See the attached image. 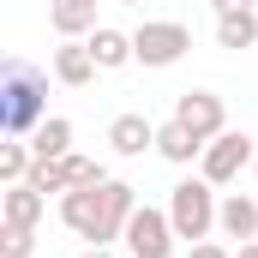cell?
<instances>
[{
  "instance_id": "1",
  "label": "cell",
  "mask_w": 258,
  "mask_h": 258,
  "mask_svg": "<svg viewBox=\"0 0 258 258\" xmlns=\"http://www.w3.org/2000/svg\"><path fill=\"white\" fill-rule=\"evenodd\" d=\"M42 120H48V72L30 60H6L0 66V126L12 138H30Z\"/></svg>"
},
{
  "instance_id": "2",
  "label": "cell",
  "mask_w": 258,
  "mask_h": 258,
  "mask_svg": "<svg viewBox=\"0 0 258 258\" xmlns=\"http://www.w3.org/2000/svg\"><path fill=\"white\" fill-rule=\"evenodd\" d=\"M216 210H222V198L216 186L198 174V180H180L174 192H168V222H174V234L192 246V240H210V228H216Z\"/></svg>"
},
{
  "instance_id": "3",
  "label": "cell",
  "mask_w": 258,
  "mask_h": 258,
  "mask_svg": "<svg viewBox=\"0 0 258 258\" xmlns=\"http://www.w3.org/2000/svg\"><path fill=\"white\" fill-rule=\"evenodd\" d=\"M132 48H138V66H174L192 48V30L180 18H144L132 30Z\"/></svg>"
},
{
  "instance_id": "4",
  "label": "cell",
  "mask_w": 258,
  "mask_h": 258,
  "mask_svg": "<svg viewBox=\"0 0 258 258\" xmlns=\"http://www.w3.org/2000/svg\"><path fill=\"white\" fill-rule=\"evenodd\" d=\"M252 162H258L252 138L228 126L222 138H210V144H204V156H198V174H204L210 186H228V180H240V168H252Z\"/></svg>"
},
{
  "instance_id": "5",
  "label": "cell",
  "mask_w": 258,
  "mask_h": 258,
  "mask_svg": "<svg viewBox=\"0 0 258 258\" xmlns=\"http://www.w3.org/2000/svg\"><path fill=\"white\" fill-rule=\"evenodd\" d=\"M120 240H126V252H132V258H168L180 234H174V222H168V210H156V204H138Z\"/></svg>"
},
{
  "instance_id": "6",
  "label": "cell",
  "mask_w": 258,
  "mask_h": 258,
  "mask_svg": "<svg viewBox=\"0 0 258 258\" xmlns=\"http://www.w3.org/2000/svg\"><path fill=\"white\" fill-rule=\"evenodd\" d=\"M174 120L192 132L198 144H210V138L228 132V108H222L216 90H186V96H174Z\"/></svg>"
},
{
  "instance_id": "7",
  "label": "cell",
  "mask_w": 258,
  "mask_h": 258,
  "mask_svg": "<svg viewBox=\"0 0 258 258\" xmlns=\"http://www.w3.org/2000/svg\"><path fill=\"white\" fill-rule=\"evenodd\" d=\"M108 186V180H102ZM102 186H72L60 198V222L72 234H84V240H96V228H102Z\"/></svg>"
},
{
  "instance_id": "8",
  "label": "cell",
  "mask_w": 258,
  "mask_h": 258,
  "mask_svg": "<svg viewBox=\"0 0 258 258\" xmlns=\"http://www.w3.org/2000/svg\"><path fill=\"white\" fill-rule=\"evenodd\" d=\"M96 72H102V66H96V54H90V42H84V36H66L60 48H54V78H60L66 90H84Z\"/></svg>"
},
{
  "instance_id": "9",
  "label": "cell",
  "mask_w": 258,
  "mask_h": 258,
  "mask_svg": "<svg viewBox=\"0 0 258 258\" xmlns=\"http://www.w3.org/2000/svg\"><path fill=\"white\" fill-rule=\"evenodd\" d=\"M84 42H90V54H96V66H102V72H120V66L138 60V48H132V30H114V24H96Z\"/></svg>"
},
{
  "instance_id": "10",
  "label": "cell",
  "mask_w": 258,
  "mask_h": 258,
  "mask_svg": "<svg viewBox=\"0 0 258 258\" xmlns=\"http://www.w3.org/2000/svg\"><path fill=\"white\" fill-rule=\"evenodd\" d=\"M216 228H222L228 240H258V198L228 192V198H222V210H216Z\"/></svg>"
},
{
  "instance_id": "11",
  "label": "cell",
  "mask_w": 258,
  "mask_h": 258,
  "mask_svg": "<svg viewBox=\"0 0 258 258\" xmlns=\"http://www.w3.org/2000/svg\"><path fill=\"white\" fill-rule=\"evenodd\" d=\"M108 144H114V156H144V150H156V126L144 114H114Z\"/></svg>"
},
{
  "instance_id": "12",
  "label": "cell",
  "mask_w": 258,
  "mask_h": 258,
  "mask_svg": "<svg viewBox=\"0 0 258 258\" xmlns=\"http://www.w3.org/2000/svg\"><path fill=\"white\" fill-rule=\"evenodd\" d=\"M42 210H48V198L36 192L30 180L6 186V198H0V222H24V228H36V222H42Z\"/></svg>"
},
{
  "instance_id": "13",
  "label": "cell",
  "mask_w": 258,
  "mask_h": 258,
  "mask_svg": "<svg viewBox=\"0 0 258 258\" xmlns=\"http://www.w3.org/2000/svg\"><path fill=\"white\" fill-rule=\"evenodd\" d=\"M156 156H162V162H174V168H186V162L204 156V144H198L180 120H168V126H156Z\"/></svg>"
},
{
  "instance_id": "14",
  "label": "cell",
  "mask_w": 258,
  "mask_h": 258,
  "mask_svg": "<svg viewBox=\"0 0 258 258\" xmlns=\"http://www.w3.org/2000/svg\"><path fill=\"white\" fill-rule=\"evenodd\" d=\"M30 150H36V162H54V156H72V120H66V114H48L42 126L30 132Z\"/></svg>"
},
{
  "instance_id": "15",
  "label": "cell",
  "mask_w": 258,
  "mask_h": 258,
  "mask_svg": "<svg viewBox=\"0 0 258 258\" xmlns=\"http://www.w3.org/2000/svg\"><path fill=\"white\" fill-rule=\"evenodd\" d=\"M48 18H54L60 36H90L96 30V0H54Z\"/></svg>"
},
{
  "instance_id": "16",
  "label": "cell",
  "mask_w": 258,
  "mask_h": 258,
  "mask_svg": "<svg viewBox=\"0 0 258 258\" xmlns=\"http://www.w3.org/2000/svg\"><path fill=\"white\" fill-rule=\"evenodd\" d=\"M258 42V12H222L216 18V48H252Z\"/></svg>"
},
{
  "instance_id": "17",
  "label": "cell",
  "mask_w": 258,
  "mask_h": 258,
  "mask_svg": "<svg viewBox=\"0 0 258 258\" xmlns=\"http://www.w3.org/2000/svg\"><path fill=\"white\" fill-rule=\"evenodd\" d=\"M30 168H36V150H30L24 138H12V144H0V180H6V186H18V180H30Z\"/></svg>"
},
{
  "instance_id": "18",
  "label": "cell",
  "mask_w": 258,
  "mask_h": 258,
  "mask_svg": "<svg viewBox=\"0 0 258 258\" xmlns=\"http://www.w3.org/2000/svg\"><path fill=\"white\" fill-rule=\"evenodd\" d=\"M30 186H36V192L48 198H66L72 192V168H66V156H54V162H36V168H30Z\"/></svg>"
},
{
  "instance_id": "19",
  "label": "cell",
  "mask_w": 258,
  "mask_h": 258,
  "mask_svg": "<svg viewBox=\"0 0 258 258\" xmlns=\"http://www.w3.org/2000/svg\"><path fill=\"white\" fill-rule=\"evenodd\" d=\"M36 252V228L24 222H0V258H30Z\"/></svg>"
},
{
  "instance_id": "20",
  "label": "cell",
  "mask_w": 258,
  "mask_h": 258,
  "mask_svg": "<svg viewBox=\"0 0 258 258\" xmlns=\"http://www.w3.org/2000/svg\"><path fill=\"white\" fill-rule=\"evenodd\" d=\"M186 258H234V246H222V240H192Z\"/></svg>"
},
{
  "instance_id": "21",
  "label": "cell",
  "mask_w": 258,
  "mask_h": 258,
  "mask_svg": "<svg viewBox=\"0 0 258 258\" xmlns=\"http://www.w3.org/2000/svg\"><path fill=\"white\" fill-rule=\"evenodd\" d=\"M210 6H216V18L222 12H252V0H210Z\"/></svg>"
},
{
  "instance_id": "22",
  "label": "cell",
  "mask_w": 258,
  "mask_h": 258,
  "mask_svg": "<svg viewBox=\"0 0 258 258\" xmlns=\"http://www.w3.org/2000/svg\"><path fill=\"white\" fill-rule=\"evenodd\" d=\"M234 258H258V240H240V246H234Z\"/></svg>"
},
{
  "instance_id": "23",
  "label": "cell",
  "mask_w": 258,
  "mask_h": 258,
  "mask_svg": "<svg viewBox=\"0 0 258 258\" xmlns=\"http://www.w3.org/2000/svg\"><path fill=\"white\" fill-rule=\"evenodd\" d=\"M78 258H114V252H108V246H90V252H78Z\"/></svg>"
},
{
  "instance_id": "24",
  "label": "cell",
  "mask_w": 258,
  "mask_h": 258,
  "mask_svg": "<svg viewBox=\"0 0 258 258\" xmlns=\"http://www.w3.org/2000/svg\"><path fill=\"white\" fill-rule=\"evenodd\" d=\"M114 6H144V0H114Z\"/></svg>"
},
{
  "instance_id": "25",
  "label": "cell",
  "mask_w": 258,
  "mask_h": 258,
  "mask_svg": "<svg viewBox=\"0 0 258 258\" xmlns=\"http://www.w3.org/2000/svg\"><path fill=\"white\" fill-rule=\"evenodd\" d=\"M252 174H258V162H252Z\"/></svg>"
}]
</instances>
